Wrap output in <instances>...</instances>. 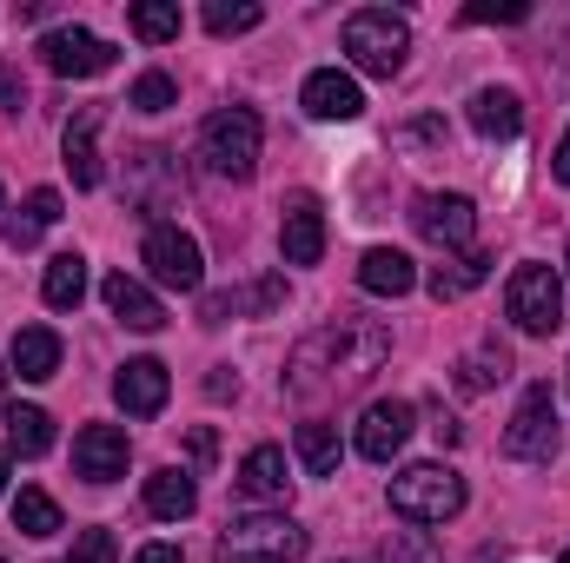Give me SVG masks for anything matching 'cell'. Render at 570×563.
I'll list each match as a JSON object with an SVG mask.
<instances>
[{
	"mask_svg": "<svg viewBox=\"0 0 570 563\" xmlns=\"http://www.w3.org/2000/svg\"><path fill=\"white\" fill-rule=\"evenodd\" d=\"M412 405L405 398H379L365 418H358V457H372V464H392L399 451H405V437H412Z\"/></svg>",
	"mask_w": 570,
	"mask_h": 563,
	"instance_id": "5bb4252c",
	"label": "cell"
},
{
	"mask_svg": "<svg viewBox=\"0 0 570 563\" xmlns=\"http://www.w3.org/2000/svg\"><path fill=\"white\" fill-rule=\"evenodd\" d=\"M392 352V332L372 325V318H332L318 325L312 338H298L292 365H285V392L298 398H318V392H345V385H365Z\"/></svg>",
	"mask_w": 570,
	"mask_h": 563,
	"instance_id": "6da1fadb",
	"label": "cell"
},
{
	"mask_svg": "<svg viewBox=\"0 0 570 563\" xmlns=\"http://www.w3.org/2000/svg\"><path fill=\"white\" fill-rule=\"evenodd\" d=\"M239 491H246L253 504H273V497H285V491H292L279 444H253V451H246V464H239Z\"/></svg>",
	"mask_w": 570,
	"mask_h": 563,
	"instance_id": "44dd1931",
	"label": "cell"
},
{
	"mask_svg": "<svg viewBox=\"0 0 570 563\" xmlns=\"http://www.w3.org/2000/svg\"><path fill=\"white\" fill-rule=\"evenodd\" d=\"M451 378H458V392H491V385L511 378V352H504L498 338H484V345H471V352L451 365Z\"/></svg>",
	"mask_w": 570,
	"mask_h": 563,
	"instance_id": "603a6c76",
	"label": "cell"
},
{
	"mask_svg": "<svg viewBox=\"0 0 570 563\" xmlns=\"http://www.w3.org/2000/svg\"><path fill=\"white\" fill-rule=\"evenodd\" d=\"M127 457H134V444H127L120 424H87V431L73 437V471H80L87 484H114V477H127Z\"/></svg>",
	"mask_w": 570,
	"mask_h": 563,
	"instance_id": "7c38bea8",
	"label": "cell"
},
{
	"mask_svg": "<svg viewBox=\"0 0 570 563\" xmlns=\"http://www.w3.org/2000/svg\"><path fill=\"white\" fill-rule=\"evenodd\" d=\"M504 312L518 318V332L551 338V332L564 325V292H558V273H551V266H518L511 285H504Z\"/></svg>",
	"mask_w": 570,
	"mask_h": 563,
	"instance_id": "8992f818",
	"label": "cell"
},
{
	"mask_svg": "<svg viewBox=\"0 0 570 563\" xmlns=\"http://www.w3.org/2000/svg\"><path fill=\"white\" fill-rule=\"evenodd\" d=\"M551 451H558V398H551V385H531L524 405H518V418H511V431H504V457L538 464Z\"/></svg>",
	"mask_w": 570,
	"mask_h": 563,
	"instance_id": "ba28073f",
	"label": "cell"
},
{
	"mask_svg": "<svg viewBox=\"0 0 570 563\" xmlns=\"http://www.w3.org/2000/svg\"><path fill=\"white\" fill-rule=\"evenodd\" d=\"M40 60L60 80H94V73L114 67V47L100 33H87V27H53V33H40Z\"/></svg>",
	"mask_w": 570,
	"mask_h": 563,
	"instance_id": "30bf717a",
	"label": "cell"
},
{
	"mask_svg": "<svg viewBox=\"0 0 570 563\" xmlns=\"http://www.w3.org/2000/svg\"><path fill=\"white\" fill-rule=\"evenodd\" d=\"M100 298H107V312H114L120 325H134V332H159V325H166V305H159L140 279H127V273H107Z\"/></svg>",
	"mask_w": 570,
	"mask_h": 563,
	"instance_id": "e0dca14e",
	"label": "cell"
},
{
	"mask_svg": "<svg viewBox=\"0 0 570 563\" xmlns=\"http://www.w3.org/2000/svg\"><path fill=\"white\" fill-rule=\"evenodd\" d=\"M199 146H206V166H213V172H226V179H253V172H259L266 127H259L253 107H219V113L206 120Z\"/></svg>",
	"mask_w": 570,
	"mask_h": 563,
	"instance_id": "277c9868",
	"label": "cell"
},
{
	"mask_svg": "<svg viewBox=\"0 0 570 563\" xmlns=\"http://www.w3.org/2000/svg\"><path fill=\"white\" fill-rule=\"evenodd\" d=\"M412 226L425 233L438 253H471V233H478V213L464 192H419L412 206Z\"/></svg>",
	"mask_w": 570,
	"mask_h": 563,
	"instance_id": "9c48e42d",
	"label": "cell"
},
{
	"mask_svg": "<svg viewBox=\"0 0 570 563\" xmlns=\"http://www.w3.org/2000/svg\"><path fill=\"white\" fill-rule=\"evenodd\" d=\"M564 563H570V551H564Z\"/></svg>",
	"mask_w": 570,
	"mask_h": 563,
	"instance_id": "f6af8a7d",
	"label": "cell"
},
{
	"mask_svg": "<svg viewBox=\"0 0 570 563\" xmlns=\"http://www.w3.org/2000/svg\"><path fill=\"white\" fill-rule=\"evenodd\" d=\"M0 213H7V192H0Z\"/></svg>",
	"mask_w": 570,
	"mask_h": 563,
	"instance_id": "ee69618b",
	"label": "cell"
},
{
	"mask_svg": "<svg viewBox=\"0 0 570 563\" xmlns=\"http://www.w3.org/2000/svg\"><path fill=\"white\" fill-rule=\"evenodd\" d=\"M13 372H20L27 385H47V378L60 372V338H53L47 325H20V332H13Z\"/></svg>",
	"mask_w": 570,
	"mask_h": 563,
	"instance_id": "7402d4cb",
	"label": "cell"
},
{
	"mask_svg": "<svg viewBox=\"0 0 570 563\" xmlns=\"http://www.w3.org/2000/svg\"><path fill=\"white\" fill-rule=\"evenodd\" d=\"M345 53H352L365 73L392 80V73H405V53H412V27H405L392 7H358V13L345 20Z\"/></svg>",
	"mask_w": 570,
	"mask_h": 563,
	"instance_id": "3957f363",
	"label": "cell"
},
{
	"mask_svg": "<svg viewBox=\"0 0 570 563\" xmlns=\"http://www.w3.org/2000/svg\"><path fill=\"white\" fill-rule=\"evenodd\" d=\"M20 107H27V87L13 67H0V113H20Z\"/></svg>",
	"mask_w": 570,
	"mask_h": 563,
	"instance_id": "e575fe53",
	"label": "cell"
},
{
	"mask_svg": "<svg viewBox=\"0 0 570 563\" xmlns=\"http://www.w3.org/2000/svg\"><path fill=\"white\" fill-rule=\"evenodd\" d=\"M100 120H107V107L94 100V107H73V120H67V134H60L67 172H73V186H80V192H94V186H100Z\"/></svg>",
	"mask_w": 570,
	"mask_h": 563,
	"instance_id": "2e32d148",
	"label": "cell"
},
{
	"mask_svg": "<svg viewBox=\"0 0 570 563\" xmlns=\"http://www.w3.org/2000/svg\"><path fill=\"white\" fill-rule=\"evenodd\" d=\"M127 20H134V33H140V40H153V47L179 33V7H173V0H140Z\"/></svg>",
	"mask_w": 570,
	"mask_h": 563,
	"instance_id": "f546056e",
	"label": "cell"
},
{
	"mask_svg": "<svg viewBox=\"0 0 570 563\" xmlns=\"http://www.w3.org/2000/svg\"><path fill=\"white\" fill-rule=\"evenodd\" d=\"M0 398H7V372H0Z\"/></svg>",
	"mask_w": 570,
	"mask_h": 563,
	"instance_id": "7bdbcfd3",
	"label": "cell"
},
{
	"mask_svg": "<svg viewBox=\"0 0 570 563\" xmlns=\"http://www.w3.org/2000/svg\"><path fill=\"white\" fill-rule=\"evenodd\" d=\"M40 298L53 312H80V298H87V259L80 253H53L47 273H40Z\"/></svg>",
	"mask_w": 570,
	"mask_h": 563,
	"instance_id": "cb8c5ba5",
	"label": "cell"
},
{
	"mask_svg": "<svg viewBox=\"0 0 570 563\" xmlns=\"http://www.w3.org/2000/svg\"><path fill=\"white\" fill-rule=\"evenodd\" d=\"M259 20H266V7H253V0H239V7H233V0H213V7H206V27H213V33H253Z\"/></svg>",
	"mask_w": 570,
	"mask_h": 563,
	"instance_id": "4dcf8cb0",
	"label": "cell"
},
{
	"mask_svg": "<svg viewBox=\"0 0 570 563\" xmlns=\"http://www.w3.org/2000/svg\"><path fill=\"white\" fill-rule=\"evenodd\" d=\"M146 511L153 517H166V524H179V517H193L199 511V484H193V471H153L146 477Z\"/></svg>",
	"mask_w": 570,
	"mask_h": 563,
	"instance_id": "ffe728a7",
	"label": "cell"
},
{
	"mask_svg": "<svg viewBox=\"0 0 570 563\" xmlns=\"http://www.w3.org/2000/svg\"><path fill=\"white\" fill-rule=\"evenodd\" d=\"M298 107H305L312 120H358V113H365V93H358V80H352V73L318 67V73H305Z\"/></svg>",
	"mask_w": 570,
	"mask_h": 563,
	"instance_id": "9a60e30c",
	"label": "cell"
},
{
	"mask_svg": "<svg viewBox=\"0 0 570 563\" xmlns=\"http://www.w3.org/2000/svg\"><path fill=\"white\" fill-rule=\"evenodd\" d=\"M279 253H285V266H318L325 259V206H318V192H292L285 199Z\"/></svg>",
	"mask_w": 570,
	"mask_h": 563,
	"instance_id": "8fae6325",
	"label": "cell"
},
{
	"mask_svg": "<svg viewBox=\"0 0 570 563\" xmlns=\"http://www.w3.org/2000/svg\"><path fill=\"white\" fill-rule=\"evenodd\" d=\"M166 398H173V378H166L159 358H127V365H120V378H114V405H120L127 418H159Z\"/></svg>",
	"mask_w": 570,
	"mask_h": 563,
	"instance_id": "4fadbf2b",
	"label": "cell"
},
{
	"mask_svg": "<svg viewBox=\"0 0 570 563\" xmlns=\"http://www.w3.org/2000/svg\"><path fill=\"white\" fill-rule=\"evenodd\" d=\"M491 279V253H451L444 266H431V298L444 305V298H464V292H478V285Z\"/></svg>",
	"mask_w": 570,
	"mask_h": 563,
	"instance_id": "d4e9b609",
	"label": "cell"
},
{
	"mask_svg": "<svg viewBox=\"0 0 570 563\" xmlns=\"http://www.w3.org/2000/svg\"><path fill=\"white\" fill-rule=\"evenodd\" d=\"M67 563H120L114 531H80V537H73V557H67Z\"/></svg>",
	"mask_w": 570,
	"mask_h": 563,
	"instance_id": "836d02e7",
	"label": "cell"
},
{
	"mask_svg": "<svg viewBox=\"0 0 570 563\" xmlns=\"http://www.w3.org/2000/svg\"><path fill=\"white\" fill-rule=\"evenodd\" d=\"M531 7H464V20L478 27V20H524Z\"/></svg>",
	"mask_w": 570,
	"mask_h": 563,
	"instance_id": "74e56055",
	"label": "cell"
},
{
	"mask_svg": "<svg viewBox=\"0 0 570 563\" xmlns=\"http://www.w3.org/2000/svg\"><path fill=\"white\" fill-rule=\"evenodd\" d=\"M551 172H558V179H564V186H570V134H564V140H558V152H551Z\"/></svg>",
	"mask_w": 570,
	"mask_h": 563,
	"instance_id": "ab89813d",
	"label": "cell"
},
{
	"mask_svg": "<svg viewBox=\"0 0 570 563\" xmlns=\"http://www.w3.org/2000/svg\"><path fill=\"white\" fill-rule=\"evenodd\" d=\"M471 127H478L484 140H518V134H524V100H518L511 87H478V93H471Z\"/></svg>",
	"mask_w": 570,
	"mask_h": 563,
	"instance_id": "ac0fdd59",
	"label": "cell"
},
{
	"mask_svg": "<svg viewBox=\"0 0 570 563\" xmlns=\"http://www.w3.org/2000/svg\"><path fill=\"white\" fill-rule=\"evenodd\" d=\"M47 226H60V192H53V186L27 192V219L13 226V239H20V246H33V239H40Z\"/></svg>",
	"mask_w": 570,
	"mask_h": 563,
	"instance_id": "f1b7e54d",
	"label": "cell"
},
{
	"mask_svg": "<svg viewBox=\"0 0 570 563\" xmlns=\"http://www.w3.org/2000/svg\"><path fill=\"white\" fill-rule=\"evenodd\" d=\"M425 140H444V120H419V127H399L392 146H425Z\"/></svg>",
	"mask_w": 570,
	"mask_h": 563,
	"instance_id": "d590c367",
	"label": "cell"
},
{
	"mask_svg": "<svg viewBox=\"0 0 570 563\" xmlns=\"http://www.w3.org/2000/svg\"><path fill=\"white\" fill-rule=\"evenodd\" d=\"M7 444H13L20 457L53 451V418H47L40 405H13V412H7Z\"/></svg>",
	"mask_w": 570,
	"mask_h": 563,
	"instance_id": "4316f807",
	"label": "cell"
},
{
	"mask_svg": "<svg viewBox=\"0 0 570 563\" xmlns=\"http://www.w3.org/2000/svg\"><path fill=\"white\" fill-rule=\"evenodd\" d=\"M358 285L379 292V298H405V292L419 285V266H412L399 246H372V253L358 259Z\"/></svg>",
	"mask_w": 570,
	"mask_h": 563,
	"instance_id": "d6986e66",
	"label": "cell"
},
{
	"mask_svg": "<svg viewBox=\"0 0 570 563\" xmlns=\"http://www.w3.org/2000/svg\"><path fill=\"white\" fill-rule=\"evenodd\" d=\"M134 563H179V544H146Z\"/></svg>",
	"mask_w": 570,
	"mask_h": 563,
	"instance_id": "f35d334b",
	"label": "cell"
},
{
	"mask_svg": "<svg viewBox=\"0 0 570 563\" xmlns=\"http://www.w3.org/2000/svg\"><path fill=\"white\" fill-rule=\"evenodd\" d=\"M392 511L405 524H451L464 511V477L451 464H412L392 477Z\"/></svg>",
	"mask_w": 570,
	"mask_h": 563,
	"instance_id": "7a4b0ae2",
	"label": "cell"
},
{
	"mask_svg": "<svg viewBox=\"0 0 570 563\" xmlns=\"http://www.w3.org/2000/svg\"><path fill=\"white\" fill-rule=\"evenodd\" d=\"M140 266H146V279L166 285V292H199V279H206L199 239H193V233H179V226H146Z\"/></svg>",
	"mask_w": 570,
	"mask_h": 563,
	"instance_id": "52a82bcc",
	"label": "cell"
},
{
	"mask_svg": "<svg viewBox=\"0 0 570 563\" xmlns=\"http://www.w3.org/2000/svg\"><path fill=\"white\" fill-rule=\"evenodd\" d=\"M379 563H444V557H438V544H431L425 531H392Z\"/></svg>",
	"mask_w": 570,
	"mask_h": 563,
	"instance_id": "1f68e13d",
	"label": "cell"
},
{
	"mask_svg": "<svg viewBox=\"0 0 570 563\" xmlns=\"http://www.w3.org/2000/svg\"><path fill=\"white\" fill-rule=\"evenodd\" d=\"M186 451H193V471H206V464H213V451H219V437H213V431L199 424V431L186 437Z\"/></svg>",
	"mask_w": 570,
	"mask_h": 563,
	"instance_id": "8d00e7d4",
	"label": "cell"
},
{
	"mask_svg": "<svg viewBox=\"0 0 570 563\" xmlns=\"http://www.w3.org/2000/svg\"><path fill=\"white\" fill-rule=\"evenodd\" d=\"M213 557L219 563H298L305 557V531L292 517H239V524H226Z\"/></svg>",
	"mask_w": 570,
	"mask_h": 563,
	"instance_id": "5b68a950",
	"label": "cell"
},
{
	"mask_svg": "<svg viewBox=\"0 0 570 563\" xmlns=\"http://www.w3.org/2000/svg\"><path fill=\"white\" fill-rule=\"evenodd\" d=\"M0 497H7V451H0Z\"/></svg>",
	"mask_w": 570,
	"mask_h": 563,
	"instance_id": "b9f144b4",
	"label": "cell"
},
{
	"mask_svg": "<svg viewBox=\"0 0 570 563\" xmlns=\"http://www.w3.org/2000/svg\"><path fill=\"white\" fill-rule=\"evenodd\" d=\"M206 392H213V398H233V392H239V378H226V372H213V378H206Z\"/></svg>",
	"mask_w": 570,
	"mask_h": 563,
	"instance_id": "60d3db41",
	"label": "cell"
},
{
	"mask_svg": "<svg viewBox=\"0 0 570 563\" xmlns=\"http://www.w3.org/2000/svg\"><path fill=\"white\" fill-rule=\"evenodd\" d=\"M173 100H179V87H173L166 73H140V80H134V93H127V107H140V113H166Z\"/></svg>",
	"mask_w": 570,
	"mask_h": 563,
	"instance_id": "d6a6232c",
	"label": "cell"
},
{
	"mask_svg": "<svg viewBox=\"0 0 570 563\" xmlns=\"http://www.w3.org/2000/svg\"><path fill=\"white\" fill-rule=\"evenodd\" d=\"M292 444H298V464H305L312 477H332V471H338V431H332V424L305 418L292 431Z\"/></svg>",
	"mask_w": 570,
	"mask_h": 563,
	"instance_id": "484cf974",
	"label": "cell"
},
{
	"mask_svg": "<svg viewBox=\"0 0 570 563\" xmlns=\"http://www.w3.org/2000/svg\"><path fill=\"white\" fill-rule=\"evenodd\" d=\"M13 531H20V537H53V531H60V504H53L47 491H20V497H13Z\"/></svg>",
	"mask_w": 570,
	"mask_h": 563,
	"instance_id": "83f0119b",
	"label": "cell"
}]
</instances>
